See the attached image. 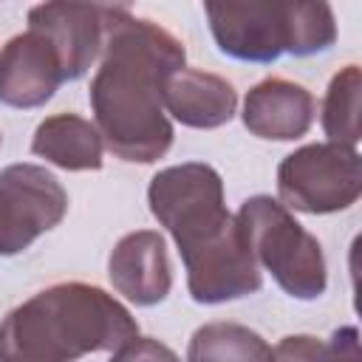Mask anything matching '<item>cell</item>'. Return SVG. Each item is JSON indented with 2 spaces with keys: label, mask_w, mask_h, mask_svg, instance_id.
I'll use <instances>...</instances> for the list:
<instances>
[{
  "label": "cell",
  "mask_w": 362,
  "mask_h": 362,
  "mask_svg": "<svg viewBox=\"0 0 362 362\" xmlns=\"http://www.w3.org/2000/svg\"><path fill=\"white\" fill-rule=\"evenodd\" d=\"M184 62L187 51L167 28L136 17L127 6H107L102 62L88 99L93 124L116 158L153 164L170 150L173 124L161 105V88Z\"/></svg>",
  "instance_id": "obj_1"
},
{
  "label": "cell",
  "mask_w": 362,
  "mask_h": 362,
  "mask_svg": "<svg viewBox=\"0 0 362 362\" xmlns=\"http://www.w3.org/2000/svg\"><path fill=\"white\" fill-rule=\"evenodd\" d=\"M133 337L139 322L113 294L88 283H59L3 317L0 362H76L119 351Z\"/></svg>",
  "instance_id": "obj_2"
},
{
  "label": "cell",
  "mask_w": 362,
  "mask_h": 362,
  "mask_svg": "<svg viewBox=\"0 0 362 362\" xmlns=\"http://www.w3.org/2000/svg\"><path fill=\"white\" fill-rule=\"evenodd\" d=\"M209 31L221 54L240 62H274L283 54L311 57L337 40L328 3H206Z\"/></svg>",
  "instance_id": "obj_3"
},
{
  "label": "cell",
  "mask_w": 362,
  "mask_h": 362,
  "mask_svg": "<svg viewBox=\"0 0 362 362\" xmlns=\"http://www.w3.org/2000/svg\"><path fill=\"white\" fill-rule=\"evenodd\" d=\"M243 240L277 286L294 300H317L325 294L328 272L320 240L297 223V218L272 195H252L235 215Z\"/></svg>",
  "instance_id": "obj_4"
},
{
  "label": "cell",
  "mask_w": 362,
  "mask_h": 362,
  "mask_svg": "<svg viewBox=\"0 0 362 362\" xmlns=\"http://www.w3.org/2000/svg\"><path fill=\"white\" fill-rule=\"evenodd\" d=\"M277 195L286 209L328 215L362 195V158L356 147L317 141L288 153L277 167Z\"/></svg>",
  "instance_id": "obj_5"
},
{
  "label": "cell",
  "mask_w": 362,
  "mask_h": 362,
  "mask_svg": "<svg viewBox=\"0 0 362 362\" xmlns=\"http://www.w3.org/2000/svg\"><path fill=\"white\" fill-rule=\"evenodd\" d=\"M147 204L153 218L173 235L178 249L195 243L232 218L223 204V181L218 170L204 161L158 170L150 178Z\"/></svg>",
  "instance_id": "obj_6"
},
{
  "label": "cell",
  "mask_w": 362,
  "mask_h": 362,
  "mask_svg": "<svg viewBox=\"0 0 362 362\" xmlns=\"http://www.w3.org/2000/svg\"><path fill=\"white\" fill-rule=\"evenodd\" d=\"M181 263L187 269V288L195 303L218 305L260 291L263 274L252 257L235 215L215 232L184 246Z\"/></svg>",
  "instance_id": "obj_7"
},
{
  "label": "cell",
  "mask_w": 362,
  "mask_h": 362,
  "mask_svg": "<svg viewBox=\"0 0 362 362\" xmlns=\"http://www.w3.org/2000/svg\"><path fill=\"white\" fill-rule=\"evenodd\" d=\"M68 212V192L54 173L37 164L0 170V257L28 249L42 232L59 226Z\"/></svg>",
  "instance_id": "obj_8"
},
{
  "label": "cell",
  "mask_w": 362,
  "mask_h": 362,
  "mask_svg": "<svg viewBox=\"0 0 362 362\" xmlns=\"http://www.w3.org/2000/svg\"><path fill=\"white\" fill-rule=\"evenodd\" d=\"M107 6L102 3H40L28 8V31L45 37L54 48L62 79L74 82L88 74L102 54Z\"/></svg>",
  "instance_id": "obj_9"
},
{
  "label": "cell",
  "mask_w": 362,
  "mask_h": 362,
  "mask_svg": "<svg viewBox=\"0 0 362 362\" xmlns=\"http://www.w3.org/2000/svg\"><path fill=\"white\" fill-rule=\"evenodd\" d=\"M62 68L45 37L25 31L0 48V102L17 110L42 107L62 85Z\"/></svg>",
  "instance_id": "obj_10"
},
{
  "label": "cell",
  "mask_w": 362,
  "mask_h": 362,
  "mask_svg": "<svg viewBox=\"0 0 362 362\" xmlns=\"http://www.w3.org/2000/svg\"><path fill=\"white\" fill-rule=\"evenodd\" d=\"M107 277L113 288L136 305L161 303L173 288L164 238L153 229H136L124 235L110 252Z\"/></svg>",
  "instance_id": "obj_11"
},
{
  "label": "cell",
  "mask_w": 362,
  "mask_h": 362,
  "mask_svg": "<svg viewBox=\"0 0 362 362\" xmlns=\"http://www.w3.org/2000/svg\"><path fill=\"white\" fill-rule=\"evenodd\" d=\"M240 116L257 139L294 141L305 136L314 122V96L297 82L269 76L246 93Z\"/></svg>",
  "instance_id": "obj_12"
},
{
  "label": "cell",
  "mask_w": 362,
  "mask_h": 362,
  "mask_svg": "<svg viewBox=\"0 0 362 362\" xmlns=\"http://www.w3.org/2000/svg\"><path fill=\"white\" fill-rule=\"evenodd\" d=\"M161 105L181 124L212 130V127L226 124L235 116L238 93L232 82H226L218 74L198 71V68H181L164 79Z\"/></svg>",
  "instance_id": "obj_13"
},
{
  "label": "cell",
  "mask_w": 362,
  "mask_h": 362,
  "mask_svg": "<svg viewBox=\"0 0 362 362\" xmlns=\"http://www.w3.org/2000/svg\"><path fill=\"white\" fill-rule=\"evenodd\" d=\"M31 153L71 173L99 170L105 141L93 122L76 113H54L37 124L31 139Z\"/></svg>",
  "instance_id": "obj_14"
},
{
  "label": "cell",
  "mask_w": 362,
  "mask_h": 362,
  "mask_svg": "<svg viewBox=\"0 0 362 362\" xmlns=\"http://www.w3.org/2000/svg\"><path fill=\"white\" fill-rule=\"evenodd\" d=\"M187 362H272V348L240 322H206L189 337Z\"/></svg>",
  "instance_id": "obj_15"
},
{
  "label": "cell",
  "mask_w": 362,
  "mask_h": 362,
  "mask_svg": "<svg viewBox=\"0 0 362 362\" xmlns=\"http://www.w3.org/2000/svg\"><path fill=\"white\" fill-rule=\"evenodd\" d=\"M359 90H362L359 65H345L328 82L322 110H320V122H322L328 141L356 147V141H359Z\"/></svg>",
  "instance_id": "obj_16"
},
{
  "label": "cell",
  "mask_w": 362,
  "mask_h": 362,
  "mask_svg": "<svg viewBox=\"0 0 362 362\" xmlns=\"http://www.w3.org/2000/svg\"><path fill=\"white\" fill-rule=\"evenodd\" d=\"M272 362H362L359 331L356 325H342L328 339L311 334L283 337L272 351Z\"/></svg>",
  "instance_id": "obj_17"
}]
</instances>
